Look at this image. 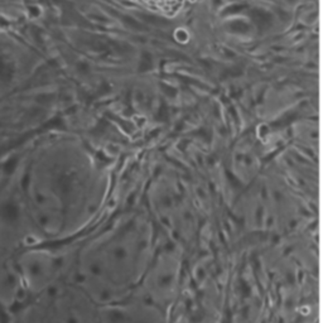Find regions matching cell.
I'll return each instance as SVG.
<instances>
[{
	"instance_id": "obj_1",
	"label": "cell",
	"mask_w": 323,
	"mask_h": 323,
	"mask_svg": "<svg viewBox=\"0 0 323 323\" xmlns=\"http://www.w3.org/2000/svg\"><path fill=\"white\" fill-rule=\"evenodd\" d=\"M158 251L152 217L122 212L73 251L72 282L100 307L120 303L139 293Z\"/></svg>"
},
{
	"instance_id": "obj_2",
	"label": "cell",
	"mask_w": 323,
	"mask_h": 323,
	"mask_svg": "<svg viewBox=\"0 0 323 323\" xmlns=\"http://www.w3.org/2000/svg\"><path fill=\"white\" fill-rule=\"evenodd\" d=\"M100 306L72 280L57 283L36 309L34 323H99Z\"/></svg>"
},
{
	"instance_id": "obj_3",
	"label": "cell",
	"mask_w": 323,
	"mask_h": 323,
	"mask_svg": "<svg viewBox=\"0 0 323 323\" xmlns=\"http://www.w3.org/2000/svg\"><path fill=\"white\" fill-rule=\"evenodd\" d=\"M99 323H168L167 309L140 294L100 307Z\"/></svg>"
}]
</instances>
